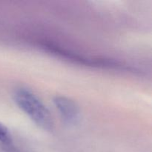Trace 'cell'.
<instances>
[{
    "mask_svg": "<svg viewBox=\"0 0 152 152\" xmlns=\"http://www.w3.org/2000/svg\"><path fill=\"white\" fill-rule=\"evenodd\" d=\"M0 142L4 145L7 152H19L15 149L13 145V140L8 129L0 123Z\"/></svg>",
    "mask_w": 152,
    "mask_h": 152,
    "instance_id": "3957f363",
    "label": "cell"
},
{
    "mask_svg": "<svg viewBox=\"0 0 152 152\" xmlns=\"http://www.w3.org/2000/svg\"><path fill=\"white\" fill-rule=\"evenodd\" d=\"M63 122L67 125H75L80 120V109L77 102L66 96H56L53 99Z\"/></svg>",
    "mask_w": 152,
    "mask_h": 152,
    "instance_id": "7a4b0ae2",
    "label": "cell"
},
{
    "mask_svg": "<svg viewBox=\"0 0 152 152\" xmlns=\"http://www.w3.org/2000/svg\"><path fill=\"white\" fill-rule=\"evenodd\" d=\"M13 100L36 125L47 132L54 129V121L48 108L31 91L19 88L14 91Z\"/></svg>",
    "mask_w": 152,
    "mask_h": 152,
    "instance_id": "6da1fadb",
    "label": "cell"
}]
</instances>
